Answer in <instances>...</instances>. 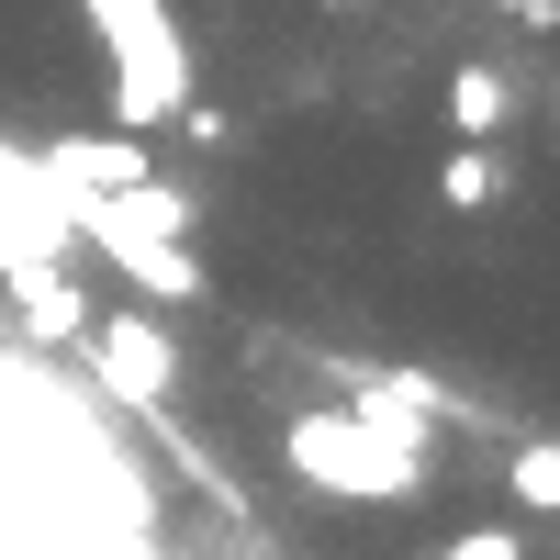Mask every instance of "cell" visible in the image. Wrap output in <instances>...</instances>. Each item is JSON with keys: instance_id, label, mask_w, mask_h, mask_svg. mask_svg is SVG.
I'll use <instances>...</instances> for the list:
<instances>
[{"instance_id": "6da1fadb", "label": "cell", "mask_w": 560, "mask_h": 560, "mask_svg": "<svg viewBox=\"0 0 560 560\" xmlns=\"http://www.w3.org/2000/svg\"><path fill=\"white\" fill-rule=\"evenodd\" d=\"M179 236H191V202L168 179H124V191H79L68 202V247H102L147 303H191L202 292V258Z\"/></svg>"}, {"instance_id": "7a4b0ae2", "label": "cell", "mask_w": 560, "mask_h": 560, "mask_svg": "<svg viewBox=\"0 0 560 560\" xmlns=\"http://www.w3.org/2000/svg\"><path fill=\"white\" fill-rule=\"evenodd\" d=\"M90 34H102V90L124 135H158L191 113V45H179L168 0H79Z\"/></svg>"}, {"instance_id": "3957f363", "label": "cell", "mask_w": 560, "mask_h": 560, "mask_svg": "<svg viewBox=\"0 0 560 560\" xmlns=\"http://www.w3.org/2000/svg\"><path fill=\"white\" fill-rule=\"evenodd\" d=\"M280 459H292V482L337 493V504H404L415 482H427V448L393 438L382 415H359V404L292 415V427H280Z\"/></svg>"}, {"instance_id": "277c9868", "label": "cell", "mask_w": 560, "mask_h": 560, "mask_svg": "<svg viewBox=\"0 0 560 560\" xmlns=\"http://www.w3.org/2000/svg\"><path fill=\"white\" fill-rule=\"evenodd\" d=\"M79 348H90V382H102L113 404H135V415H158L168 382H179V348H168L158 314H90Z\"/></svg>"}, {"instance_id": "5b68a950", "label": "cell", "mask_w": 560, "mask_h": 560, "mask_svg": "<svg viewBox=\"0 0 560 560\" xmlns=\"http://www.w3.org/2000/svg\"><path fill=\"white\" fill-rule=\"evenodd\" d=\"M34 168L57 179L68 202H79V191H124V179H158V158H147V135H124V124H113V135H57V147H45Z\"/></svg>"}, {"instance_id": "8992f818", "label": "cell", "mask_w": 560, "mask_h": 560, "mask_svg": "<svg viewBox=\"0 0 560 560\" xmlns=\"http://www.w3.org/2000/svg\"><path fill=\"white\" fill-rule=\"evenodd\" d=\"M0 280H12V314H23L34 348H68L79 325H90V292L68 280V258H23V269H0Z\"/></svg>"}, {"instance_id": "52a82bcc", "label": "cell", "mask_w": 560, "mask_h": 560, "mask_svg": "<svg viewBox=\"0 0 560 560\" xmlns=\"http://www.w3.org/2000/svg\"><path fill=\"white\" fill-rule=\"evenodd\" d=\"M516 113V90H504V68H448V124H459V147H493V124Z\"/></svg>"}, {"instance_id": "ba28073f", "label": "cell", "mask_w": 560, "mask_h": 560, "mask_svg": "<svg viewBox=\"0 0 560 560\" xmlns=\"http://www.w3.org/2000/svg\"><path fill=\"white\" fill-rule=\"evenodd\" d=\"M504 179H516L504 147H448V158H438V202H448V213H482V202H504Z\"/></svg>"}, {"instance_id": "9c48e42d", "label": "cell", "mask_w": 560, "mask_h": 560, "mask_svg": "<svg viewBox=\"0 0 560 560\" xmlns=\"http://www.w3.org/2000/svg\"><path fill=\"white\" fill-rule=\"evenodd\" d=\"M504 493H516L527 516H560V438H527L516 459H504Z\"/></svg>"}, {"instance_id": "30bf717a", "label": "cell", "mask_w": 560, "mask_h": 560, "mask_svg": "<svg viewBox=\"0 0 560 560\" xmlns=\"http://www.w3.org/2000/svg\"><path fill=\"white\" fill-rule=\"evenodd\" d=\"M438 560H516V527H482V538H459V549H438Z\"/></svg>"}]
</instances>
